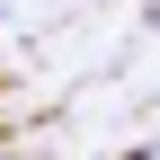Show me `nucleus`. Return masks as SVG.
<instances>
[{"label":"nucleus","instance_id":"obj_1","mask_svg":"<svg viewBox=\"0 0 160 160\" xmlns=\"http://www.w3.org/2000/svg\"><path fill=\"white\" fill-rule=\"evenodd\" d=\"M151 18H160V9H151Z\"/></svg>","mask_w":160,"mask_h":160}]
</instances>
